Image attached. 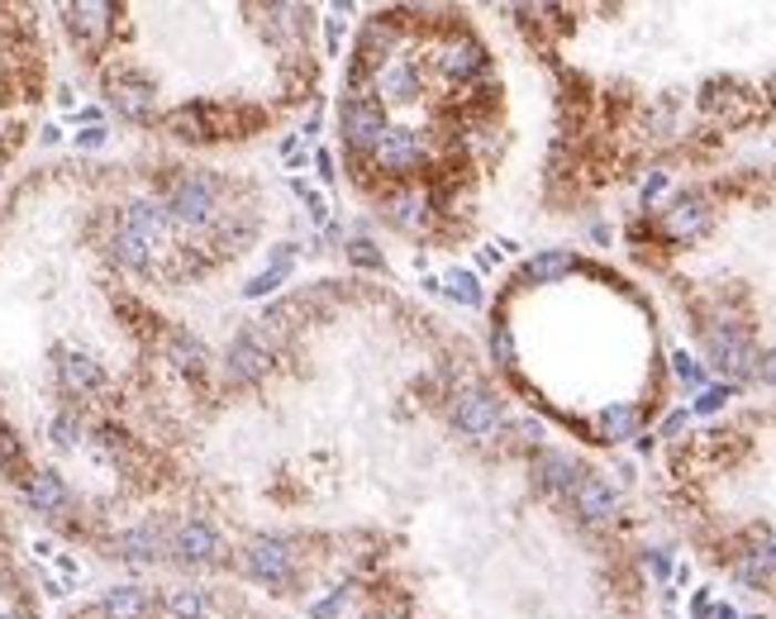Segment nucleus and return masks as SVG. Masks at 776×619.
Wrapping results in <instances>:
<instances>
[{
  "label": "nucleus",
  "instance_id": "1",
  "mask_svg": "<svg viewBox=\"0 0 776 619\" xmlns=\"http://www.w3.org/2000/svg\"><path fill=\"white\" fill-rule=\"evenodd\" d=\"M163 225H167V215L157 210V205H148V200L130 205V210H124V219H120V238H115L120 262H124V267H144L148 252L157 248V238H163Z\"/></svg>",
  "mask_w": 776,
  "mask_h": 619
},
{
  "label": "nucleus",
  "instance_id": "2",
  "mask_svg": "<svg viewBox=\"0 0 776 619\" xmlns=\"http://www.w3.org/2000/svg\"><path fill=\"white\" fill-rule=\"evenodd\" d=\"M339 130H343V138H348V148H353V153H372L376 138L386 134V110H382V101H376V95L353 91V95H348V101L339 105Z\"/></svg>",
  "mask_w": 776,
  "mask_h": 619
},
{
  "label": "nucleus",
  "instance_id": "3",
  "mask_svg": "<svg viewBox=\"0 0 776 619\" xmlns=\"http://www.w3.org/2000/svg\"><path fill=\"white\" fill-rule=\"evenodd\" d=\"M244 571L258 577L267 586H287L291 571H296V558H291V544L287 538H272V534H252L244 544Z\"/></svg>",
  "mask_w": 776,
  "mask_h": 619
},
{
  "label": "nucleus",
  "instance_id": "4",
  "mask_svg": "<svg viewBox=\"0 0 776 619\" xmlns=\"http://www.w3.org/2000/svg\"><path fill=\"white\" fill-rule=\"evenodd\" d=\"M705 358H710V368L724 372V376L757 372V348H753L748 333H738V329H710L705 333Z\"/></svg>",
  "mask_w": 776,
  "mask_h": 619
},
{
  "label": "nucleus",
  "instance_id": "5",
  "mask_svg": "<svg viewBox=\"0 0 776 619\" xmlns=\"http://www.w3.org/2000/svg\"><path fill=\"white\" fill-rule=\"evenodd\" d=\"M167 210L182 219V225H205L215 215V182L205 177H182L167 196Z\"/></svg>",
  "mask_w": 776,
  "mask_h": 619
},
{
  "label": "nucleus",
  "instance_id": "6",
  "mask_svg": "<svg viewBox=\"0 0 776 619\" xmlns=\"http://www.w3.org/2000/svg\"><path fill=\"white\" fill-rule=\"evenodd\" d=\"M577 505V515L581 519H591V524H606L614 510H620V496H614V486L606 482V476H591V472H581L577 476V486L567 491Z\"/></svg>",
  "mask_w": 776,
  "mask_h": 619
},
{
  "label": "nucleus",
  "instance_id": "7",
  "mask_svg": "<svg viewBox=\"0 0 776 619\" xmlns=\"http://www.w3.org/2000/svg\"><path fill=\"white\" fill-rule=\"evenodd\" d=\"M453 420H457L463 434L486 439L490 429L500 424V401L490 391H463V395H457V405H453Z\"/></svg>",
  "mask_w": 776,
  "mask_h": 619
},
{
  "label": "nucleus",
  "instance_id": "8",
  "mask_svg": "<svg viewBox=\"0 0 776 619\" xmlns=\"http://www.w3.org/2000/svg\"><path fill=\"white\" fill-rule=\"evenodd\" d=\"M372 157H376V163H382L386 172H415V167H420V157H424L420 134H415V130H395V124H386V134L376 138Z\"/></svg>",
  "mask_w": 776,
  "mask_h": 619
},
{
  "label": "nucleus",
  "instance_id": "9",
  "mask_svg": "<svg viewBox=\"0 0 776 619\" xmlns=\"http://www.w3.org/2000/svg\"><path fill=\"white\" fill-rule=\"evenodd\" d=\"M219 548H225V538H219L210 524H200V519H186L177 529V538H172V553H177L182 563H215Z\"/></svg>",
  "mask_w": 776,
  "mask_h": 619
},
{
  "label": "nucleus",
  "instance_id": "10",
  "mask_svg": "<svg viewBox=\"0 0 776 619\" xmlns=\"http://www.w3.org/2000/svg\"><path fill=\"white\" fill-rule=\"evenodd\" d=\"M710 225V200L701 190H681V196L668 205V234L672 238H695Z\"/></svg>",
  "mask_w": 776,
  "mask_h": 619
},
{
  "label": "nucleus",
  "instance_id": "11",
  "mask_svg": "<svg viewBox=\"0 0 776 619\" xmlns=\"http://www.w3.org/2000/svg\"><path fill=\"white\" fill-rule=\"evenodd\" d=\"M272 368V353H267V339L262 333H239L229 348V376L234 381H252Z\"/></svg>",
  "mask_w": 776,
  "mask_h": 619
},
{
  "label": "nucleus",
  "instance_id": "12",
  "mask_svg": "<svg viewBox=\"0 0 776 619\" xmlns=\"http://www.w3.org/2000/svg\"><path fill=\"white\" fill-rule=\"evenodd\" d=\"M438 68L448 72V76H457V82H467V76H477V72L486 68V48H482L477 39H472V34H457V39L443 43Z\"/></svg>",
  "mask_w": 776,
  "mask_h": 619
},
{
  "label": "nucleus",
  "instance_id": "13",
  "mask_svg": "<svg viewBox=\"0 0 776 619\" xmlns=\"http://www.w3.org/2000/svg\"><path fill=\"white\" fill-rule=\"evenodd\" d=\"M738 577H748V581H757V586H776V529L753 534V548L743 553Z\"/></svg>",
  "mask_w": 776,
  "mask_h": 619
},
{
  "label": "nucleus",
  "instance_id": "14",
  "mask_svg": "<svg viewBox=\"0 0 776 619\" xmlns=\"http://www.w3.org/2000/svg\"><path fill=\"white\" fill-rule=\"evenodd\" d=\"M110 14H115L110 6H68V29L86 48H101L110 34Z\"/></svg>",
  "mask_w": 776,
  "mask_h": 619
},
{
  "label": "nucleus",
  "instance_id": "15",
  "mask_svg": "<svg viewBox=\"0 0 776 619\" xmlns=\"http://www.w3.org/2000/svg\"><path fill=\"white\" fill-rule=\"evenodd\" d=\"M29 505L34 510H43V515H62L72 505V496H68V486H62V476H53V472H29Z\"/></svg>",
  "mask_w": 776,
  "mask_h": 619
},
{
  "label": "nucleus",
  "instance_id": "16",
  "mask_svg": "<svg viewBox=\"0 0 776 619\" xmlns=\"http://www.w3.org/2000/svg\"><path fill=\"white\" fill-rule=\"evenodd\" d=\"M534 476H538V486H544V491H558V496H567V491L577 486L581 472H577L572 457H562V453H538Z\"/></svg>",
  "mask_w": 776,
  "mask_h": 619
},
{
  "label": "nucleus",
  "instance_id": "17",
  "mask_svg": "<svg viewBox=\"0 0 776 619\" xmlns=\"http://www.w3.org/2000/svg\"><path fill=\"white\" fill-rule=\"evenodd\" d=\"M167 130L186 138V143H205V138H215V124H210V105H182V110H172L167 115Z\"/></svg>",
  "mask_w": 776,
  "mask_h": 619
},
{
  "label": "nucleus",
  "instance_id": "18",
  "mask_svg": "<svg viewBox=\"0 0 776 619\" xmlns=\"http://www.w3.org/2000/svg\"><path fill=\"white\" fill-rule=\"evenodd\" d=\"M395 39H401V29H395L391 20H368V29H362V39H358V58L362 62H386Z\"/></svg>",
  "mask_w": 776,
  "mask_h": 619
},
{
  "label": "nucleus",
  "instance_id": "19",
  "mask_svg": "<svg viewBox=\"0 0 776 619\" xmlns=\"http://www.w3.org/2000/svg\"><path fill=\"white\" fill-rule=\"evenodd\" d=\"M596 429H600V439H606V443H624V439L639 434V410H633V405H610V410H600Z\"/></svg>",
  "mask_w": 776,
  "mask_h": 619
},
{
  "label": "nucleus",
  "instance_id": "20",
  "mask_svg": "<svg viewBox=\"0 0 776 619\" xmlns=\"http://www.w3.org/2000/svg\"><path fill=\"white\" fill-rule=\"evenodd\" d=\"M62 381H68V391H76V395L101 391V362H91L86 353H68L62 358Z\"/></svg>",
  "mask_w": 776,
  "mask_h": 619
},
{
  "label": "nucleus",
  "instance_id": "21",
  "mask_svg": "<svg viewBox=\"0 0 776 619\" xmlns=\"http://www.w3.org/2000/svg\"><path fill=\"white\" fill-rule=\"evenodd\" d=\"M577 267V258L567 248H552V252H538V258L525 262V281H558Z\"/></svg>",
  "mask_w": 776,
  "mask_h": 619
},
{
  "label": "nucleus",
  "instance_id": "22",
  "mask_svg": "<svg viewBox=\"0 0 776 619\" xmlns=\"http://www.w3.org/2000/svg\"><path fill=\"white\" fill-rule=\"evenodd\" d=\"M110 91H115V110H120V115H130V120H148L153 115V91L144 82H115Z\"/></svg>",
  "mask_w": 776,
  "mask_h": 619
},
{
  "label": "nucleus",
  "instance_id": "23",
  "mask_svg": "<svg viewBox=\"0 0 776 619\" xmlns=\"http://www.w3.org/2000/svg\"><path fill=\"white\" fill-rule=\"evenodd\" d=\"M167 353H172V362H177L186 376H205V362H210V358H205V348L192 339V333H172Z\"/></svg>",
  "mask_w": 776,
  "mask_h": 619
},
{
  "label": "nucleus",
  "instance_id": "24",
  "mask_svg": "<svg viewBox=\"0 0 776 619\" xmlns=\"http://www.w3.org/2000/svg\"><path fill=\"white\" fill-rule=\"evenodd\" d=\"M148 615V596L138 586H120L105 596V619H144Z\"/></svg>",
  "mask_w": 776,
  "mask_h": 619
},
{
  "label": "nucleus",
  "instance_id": "25",
  "mask_svg": "<svg viewBox=\"0 0 776 619\" xmlns=\"http://www.w3.org/2000/svg\"><path fill=\"white\" fill-rule=\"evenodd\" d=\"M291 262H296V252H277V262L267 267V272H258V277H252V281L244 286V296H248V300H262V296H272L277 286L291 277Z\"/></svg>",
  "mask_w": 776,
  "mask_h": 619
},
{
  "label": "nucleus",
  "instance_id": "26",
  "mask_svg": "<svg viewBox=\"0 0 776 619\" xmlns=\"http://www.w3.org/2000/svg\"><path fill=\"white\" fill-rule=\"evenodd\" d=\"M443 296H453L457 306H482V286L472 272H463V267H453V272H443Z\"/></svg>",
  "mask_w": 776,
  "mask_h": 619
},
{
  "label": "nucleus",
  "instance_id": "27",
  "mask_svg": "<svg viewBox=\"0 0 776 619\" xmlns=\"http://www.w3.org/2000/svg\"><path fill=\"white\" fill-rule=\"evenodd\" d=\"M386 215H391V225H395V229H420V225H424V200L415 196V190H405V196H395V200H391V210H386Z\"/></svg>",
  "mask_w": 776,
  "mask_h": 619
},
{
  "label": "nucleus",
  "instance_id": "28",
  "mask_svg": "<svg viewBox=\"0 0 776 619\" xmlns=\"http://www.w3.org/2000/svg\"><path fill=\"white\" fill-rule=\"evenodd\" d=\"M120 548H124V558L148 563V558H157V553H163V538H157V529H130Z\"/></svg>",
  "mask_w": 776,
  "mask_h": 619
},
{
  "label": "nucleus",
  "instance_id": "29",
  "mask_svg": "<svg viewBox=\"0 0 776 619\" xmlns=\"http://www.w3.org/2000/svg\"><path fill=\"white\" fill-rule=\"evenodd\" d=\"M167 610L177 615V619H205V596L192 591V586H182V591L167 596Z\"/></svg>",
  "mask_w": 776,
  "mask_h": 619
},
{
  "label": "nucleus",
  "instance_id": "30",
  "mask_svg": "<svg viewBox=\"0 0 776 619\" xmlns=\"http://www.w3.org/2000/svg\"><path fill=\"white\" fill-rule=\"evenodd\" d=\"M0 467L14 472L20 482H29V472H24V453H20V443H14V434L6 424H0Z\"/></svg>",
  "mask_w": 776,
  "mask_h": 619
},
{
  "label": "nucleus",
  "instance_id": "31",
  "mask_svg": "<svg viewBox=\"0 0 776 619\" xmlns=\"http://www.w3.org/2000/svg\"><path fill=\"white\" fill-rule=\"evenodd\" d=\"M348 258H353L358 267H372V272H382V252H376V244H368V238L348 244Z\"/></svg>",
  "mask_w": 776,
  "mask_h": 619
},
{
  "label": "nucleus",
  "instance_id": "32",
  "mask_svg": "<svg viewBox=\"0 0 776 619\" xmlns=\"http://www.w3.org/2000/svg\"><path fill=\"white\" fill-rule=\"evenodd\" d=\"M728 395H734V386H710V391H701V401H695V410H701V415H710V410H720Z\"/></svg>",
  "mask_w": 776,
  "mask_h": 619
},
{
  "label": "nucleus",
  "instance_id": "33",
  "mask_svg": "<svg viewBox=\"0 0 776 619\" xmlns=\"http://www.w3.org/2000/svg\"><path fill=\"white\" fill-rule=\"evenodd\" d=\"M386 91H391V101H405V95L415 91V76H410V72H386Z\"/></svg>",
  "mask_w": 776,
  "mask_h": 619
},
{
  "label": "nucleus",
  "instance_id": "34",
  "mask_svg": "<svg viewBox=\"0 0 776 619\" xmlns=\"http://www.w3.org/2000/svg\"><path fill=\"white\" fill-rule=\"evenodd\" d=\"M490 348H496L500 368H515V348H510V333H505V324L496 329V339H490Z\"/></svg>",
  "mask_w": 776,
  "mask_h": 619
},
{
  "label": "nucleus",
  "instance_id": "35",
  "mask_svg": "<svg viewBox=\"0 0 776 619\" xmlns=\"http://www.w3.org/2000/svg\"><path fill=\"white\" fill-rule=\"evenodd\" d=\"M672 362H676V376L686 381V386H695V381H701V362H695V358H686V353H676Z\"/></svg>",
  "mask_w": 776,
  "mask_h": 619
},
{
  "label": "nucleus",
  "instance_id": "36",
  "mask_svg": "<svg viewBox=\"0 0 776 619\" xmlns=\"http://www.w3.org/2000/svg\"><path fill=\"white\" fill-rule=\"evenodd\" d=\"M105 124H91V130H82V134H76V148H105Z\"/></svg>",
  "mask_w": 776,
  "mask_h": 619
},
{
  "label": "nucleus",
  "instance_id": "37",
  "mask_svg": "<svg viewBox=\"0 0 776 619\" xmlns=\"http://www.w3.org/2000/svg\"><path fill=\"white\" fill-rule=\"evenodd\" d=\"M343 10H334V20L324 24V39H329V53H339V43H343V20H339Z\"/></svg>",
  "mask_w": 776,
  "mask_h": 619
},
{
  "label": "nucleus",
  "instance_id": "38",
  "mask_svg": "<svg viewBox=\"0 0 776 619\" xmlns=\"http://www.w3.org/2000/svg\"><path fill=\"white\" fill-rule=\"evenodd\" d=\"M757 376H763L767 386H776V348H772V353L757 358Z\"/></svg>",
  "mask_w": 776,
  "mask_h": 619
},
{
  "label": "nucleus",
  "instance_id": "39",
  "mask_svg": "<svg viewBox=\"0 0 776 619\" xmlns=\"http://www.w3.org/2000/svg\"><path fill=\"white\" fill-rule=\"evenodd\" d=\"M339 610H343V596H329V600H320V606H314L310 615H314V619H334Z\"/></svg>",
  "mask_w": 776,
  "mask_h": 619
},
{
  "label": "nucleus",
  "instance_id": "40",
  "mask_svg": "<svg viewBox=\"0 0 776 619\" xmlns=\"http://www.w3.org/2000/svg\"><path fill=\"white\" fill-rule=\"evenodd\" d=\"M72 429H76V424H72L68 415H62V420H53V439H58V443H72Z\"/></svg>",
  "mask_w": 776,
  "mask_h": 619
},
{
  "label": "nucleus",
  "instance_id": "41",
  "mask_svg": "<svg viewBox=\"0 0 776 619\" xmlns=\"http://www.w3.org/2000/svg\"><path fill=\"white\" fill-rule=\"evenodd\" d=\"M314 167H320L324 182H334V157H329V153H314Z\"/></svg>",
  "mask_w": 776,
  "mask_h": 619
},
{
  "label": "nucleus",
  "instance_id": "42",
  "mask_svg": "<svg viewBox=\"0 0 776 619\" xmlns=\"http://www.w3.org/2000/svg\"><path fill=\"white\" fill-rule=\"evenodd\" d=\"M662 182H668V177H662V172H658V177H653V182H648V186H643V196H648V200H653V196H658V190H662Z\"/></svg>",
  "mask_w": 776,
  "mask_h": 619
},
{
  "label": "nucleus",
  "instance_id": "43",
  "mask_svg": "<svg viewBox=\"0 0 776 619\" xmlns=\"http://www.w3.org/2000/svg\"><path fill=\"white\" fill-rule=\"evenodd\" d=\"M477 267H482V272H490V267H496V252H490V248L477 252Z\"/></svg>",
  "mask_w": 776,
  "mask_h": 619
},
{
  "label": "nucleus",
  "instance_id": "44",
  "mask_svg": "<svg viewBox=\"0 0 776 619\" xmlns=\"http://www.w3.org/2000/svg\"><path fill=\"white\" fill-rule=\"evenodd\" d=\"M681 424H686V415H672L668 424H662V434H668V439H672V434H676V429H681Z\"/></svg>",
  "mask_w": 776,
  "mask_h": 619
},
{
  "label": "nucleus",
  "instance_id": "45",
  "mask_svg": "<svg viewBox=\"0 0 776 619\" xmlns=\"http://www.w3.org/2000/svg\"><path fill=\"white\" fill-rule=\"evenodd\" d=\"M715 619H738V615H734V610H728V606H720V610H715Z\"/></svg>",
  "mask_w": 776,
  "mask_h": 619
},
{
  "label": "nucleus",
  "instance_id": "46",
  "mask_svg": "<svg viewBox=\"0 0 776 619\" xmlns=\"http://www.w3.org/2000/svg\"><path fill=\"white\" fill-rule=\"evenodd\" d=\"M372 619H401V615H372Z\"/></svg>",
  "mask_w": 776,
  "mask_h": 619
}]
</instances>
